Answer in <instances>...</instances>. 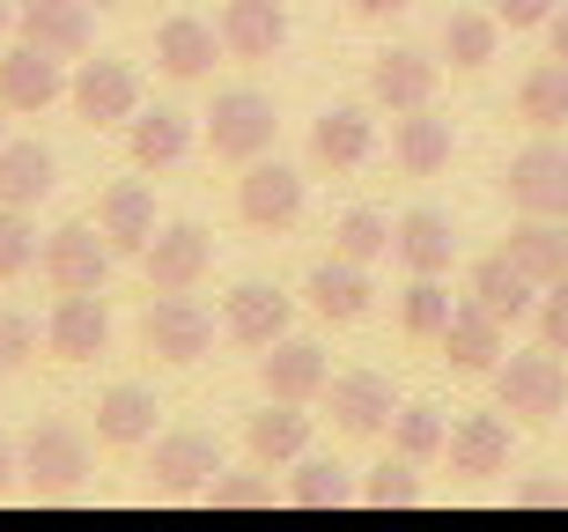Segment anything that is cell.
Wrapping results in <instances>:
<instances>
[{"mask_svg": "<svg viewBox=\"0 0 568 532\" xmlns=\"http://www.w3.org/2000/svg\"><path fill=\"white\" fill-rule=\"evenodd\" d=\"M495 400H503V414H517V422H554V414L568 406L561 355H554L547 341L503 355V362H495Z\"/></svg>", "mask_w": 568, "mask_h": 532, "instance_id": "6da1fadb", "label": "cell"}, {"mask_svg": "<svg viewBox=\"0 0 568 532\" xmlns=\"http://www.w3.org/2000/svg\"><path fill=\"white\" fill-rule=\"evenodd\" d=\"M141 348L155 362H200L214 348V311L192 303V289H155V303L141 311Z\"/></svg>", "mask_w": 568, "mask_h": 532, "instance_id": "7a4b0ae2", "label": "cell"}, {"mask_svg": "<svg viewBox=\"0 0 568 532\" xmlns=\"http://www.w3.org/2000/svg\"><path fill=\"white\" fill-rule=\"evenodd\" d=\"M274 97H258V89H222L207 111V149L222 163H258V155L274 149Z\"/></svg>", "mask_w": 568, "mask_h": 532, "instance_id": "3957f363", "label": "cell"}, {"mask_svg": "<svg viewBox=\"0 0 568 532\" xmlns=\"http://www.w3.org/2000/svg\"><path fill=\"white\" fill-rule=\"evenodd\" d=\"M111 259H119V252L104 244V230H97V222H67V230L44 237L38 267H44V281H52L60 297H82V289H97V297H104Z\"/></svg>", "mask_w": 568, "mask_h": 532, "instance_id": "277c9868", "label": "cell"}, {"mask_svg": "<svg viewBox=\"0 0 568 532\" xmlns=\"http://www.w3.org/2000/svg\"><path fill=\"white\" fill-rule=\"evenodd\" d=\"M509 208L517 214H554V222H568V149L561 141H531V149L509 155Z\"/></svg>", "mask_w": 568, "mask_h": 532, "instance_id": "5b68a950", "label": "cell"}, {"mask_svg": "<svg viewBox=\"0 0 568 532\" xmlns=\"http://www.w3.org/2000/svg\"><path fill=\"white\" fill-rule=\"evenodd\" d=\"M303 171H288V163H244V178H236V214L252 222V230H266V237H281V230H295L303 222Z\"/></svg>", "mask_w": 568, "mask_h": 532, "instance_id": "8992f818", "label": "cell"}, {"mask_svg": "<svg viewBox=\"0 0 568 532\" xmlns=\"http://www.w3.org/2000/svg\"><path fill=\"white\" fill-rule=\"evenodd\" d=\"M67 104L89 127H126L133 111H141V74L126 60H82L67 74Z\"/></svg>", "mask_w": 568, "mask_h": 532, "instance_id": "52a82bcc", "label": "cell"}, {"mask_svg": "<svg viewBox=\"0 0 568 532\" xmlns=\"http://www.w3.org/2000/svg\"><path fill=\"white\" fill-rule=\"evenodd\" d=\"M207 267H214V237L200 230V222H163V230L148 237V252H141L148 289H200Z\"/></svg>", "mask_w": 568, "mask_h": 532, "instance_id": "ba28073f", "label": "cell"}, {"mask_svg": "<svg viewBox=\"0 0 568 532\" xmlns=\"http://www.w3.org/2000/svg\"><path fill=\"white\" fill-rule=\"evenodd\" d=\"M22 473H30V489H38V495H74V489H82V473H89L82 429L38 422L30 436H22Z\"/></svg>", "mask_w": 568, "mask_h": 532, "instance_id": "9c48e42d", "label": "cell"}, {"mask_svg": "<svg viewBox=\"0 0 568 532\" xmlns=\"http://www.w3.org/2000/svg\"><path fill=\"white\" fill-rule=\"evenodd\" d=\"M325 414H333L339 436H384L399 414V392L377 370H347V378H325Z\"/></svg>", "mask_w": 568, "mask_h": 532, "instance_id": "30bf717a", "label": "cell"}, {"mask_svg": "<svg viewBox=\"0 0 568 532\" xmlns=\"http://www.w3.org/2000/svg\"><path fill=\"white\" fill-rule=\"evenodd\" d=\"M67 97V60H52L44 44H8L0 52V104L22 111V119H38Z\"/></svg>", "mask_w": 568, "mask_h": 532, "instance_id": "8fae6325", "label": "cell"}, {"mask_svg": "<svg viewBox=\"0 0 568 532\" xmlns=\"http://www.w3.org/2000/svg\"><path fill=\"white\" fill-rule=\"evenodd\" d=\"M16 30H22V44H44L52 60H82L97 44L89 0H16Z\"/></svg>", "mask_w": 568, "mask_h": 532, "instance_id": "7c38bea8", "label": "cell"}, {"mask_svg": "<svg viewBox=\"0 0 568 532\" xmlns=\"http://www.w3.org/2000/svg\"><path fill=\"white\" fill-rule=\"evenodd\" d=\"M44 348H52V362H97L111 348V311L97 289H82V297H60L52 303V319H44Z\"/></svg>", "mask_w": 568, "mask_h": 532, "instance_id": "4fadbf2b", "label": "cell"}, {"mask_svg": "<svg viewBox=\"0 0 568 532\" xmlns=\"http://www.w3.org/2000/svg\"><path fill=\"white\" fill-rule=\"evenodd\" d=\"M369 155H377V119H369L362 104L317 111V127H311V163H317V171L347 178V171H362Z\"/></svg>", "mask_w": 568, "mask_h": 532, "instance_id": "5bb4252c", "label": "cell"}, {"mask_svg": "<svg viewBox=\"0 0 568 532\" xmlns=\"http://www.w3.org/2000/svg\"><path fill=\"white\" fill-rule=\"evenodd\" d=\"M436 89H443V60H428V52H406V44L377 52V67H369V97H377L392 119H399V111L436 104Z\"/></svg>", "mask_w": 568, "mask_h": 532, "instance_id": "9a60e30c", "label": "cell"}, {"mask_svg": "<svg viewBox=\"0 0 568 532\" xmlns=\"http://www.w3.org/2000/svg\"><path fill=\"white\" fill-rule=\"evenodd\" d=\"M155 489H178V495L222 489V444H214L207 429H170V436H155Z\"/></svg>", "mask_w": 568, "mask_h": 532, "instance_id": "2e32d148", "label": "cell"}, {"mask_svg": "<svg viewBox=\"0 0 568 532\" xmlns=\"http://www.w3.org/2000/svg\"><path fill=\"white\" fill-rule=\"evenodd\" d=\"M325 378H333L325 348L295 341V333H281V341L258 355V384H266V400H303V406H311L317 392H325Z\"/></svg>", "mask_w": 568, "mask_h": 532, "instance_id": "e0dca14e", "label": "cell"}, {"mask_svg": "<svg viewBox=\"0 0 568 532\" xmlns=\"http://www.w3.org/2000/svg\"><path fill=\"white\" fill-rule=\"evenodd\" d=\"M222 52H230V44H222V30H214V22H200V16L155 22V67H163L170 82H207Z\"/></svg>", "mask_w": 568, "mask_h": 532, "instance_id": "ac0fdd59", "label": "cell"}, {"mask_svg": "<svg viewBox=\"0 0 568 532\" xmlns=\"http://www.w3.org/2000/svg\"><path fill=\"white\" fill-rule=\"evenodd\" d=\"M443 355H450V370H495V362L509 355V341H503V319L487 311L480 297H465V303H450V319H443Z\"/></svg>", "mask_w": 568, "mask_h": 532, "instance_id": "d6986e66", "label": "cell"}, {"mask_svg": "<svg viewBox=\"0 0 568 532\" xmlns=\"http://www.w3.org/2000/svg\"><path fill=\"white\" fill-rule=\"evenodd\" d=\"M97 230H104V244L119 259H141L148 237L163 230V222H155V192H148L141 178H119V185L97 200Z\"/></svg>", "mask_w": 568, "mask_h": 532, "instance_id": "ffe728a7", "label": "cell"}, {"mask_svg": "<svg viewBox=\"0 0 568 532\" xmlns=\"http://www.w3.org/2000/svg\"><path fill=\"white\" fill-rule=\"evenodd\" d=\"M303 297H311L317 319H333V325H355L362 311H369V297H377V281H369V267L362 259H317L311 281H303Z\"/></svg>", "mask_w": 568, "mask_h": 532, "instance_id": "44dd1931", "label": "cell"}, {"mask_svg": "<svg viewBox=\"0 0 568 532\" xmlns=\"http://www.w3.org/2000/svg\"><path fill=\"white\" fill-rule=\"evenodd\" d=\"M126 155H133V171H178L192 155V111H133L126 119Z\"/></svg>", "mask_w": 568, "mask_h": 532, "instance_id": "7402d4cb", "label": "cell"}, {"mask_svg": "<svg viewBox=\"0 0 568 532\" xmlns=\"http://www.w3.org/2000/svg\"><path fill=\"white\" fill-rule=\"evenodd\" d=\"M450 149H458V133H450V119H436V104L399 111V127H392V163H399L406 178L450 171Z\"/></svg>", "mask_w": 568, "mask_h": 532, "instance_id": "603a6c76", "label": "cell"}, {"mask_svg": "<svg viewBox=\"0 0 568 532\" xmlns=\"http://www.w3.org/2000/svg\"><path fill=\"white\" fill-rule=\"evenodd\" d=\"M222 44H230L236 60H274L281 44H288V8L281 0H222Z\"/></svg>", "mask_w": 568, "mask_h": 532, "instance_id": "cb8c5ba5", "label": "cell"}, {"mask_svg": "<svg viewBox=\"0 0 568 532\" xmlns=\"http://www.w3.org/2000/svg\"><path fill=\"white\" fill-rule=\"evenodd\" d=\"M155 392L148 384H111V392H97V444L111 451H141L155 444Z\"/></svg>", "mask_w": 568, "mask_h": 532, "instance_id": "d4e9b609", "label": "cell"}, {"mask_svg": "<svg viewBox=\"0 0 568 532\" xmlns=\"http://www.w3.org/2000/svg\"><path fill=\"white\" fill-rule=\"evenodd\" d=\"M295 303L281 297V289H266V281H244V289H230V311H222V333L244 348H274L281 333H288Z\"/></svg>", "mask_w": 568, "mask_h": 532, "instance_id": "484cf974", "label": "cell"}, {"mask_svg": "<svg viewBox=\"0 0 568 532\" xmlns=\"http://www.w3.org/2000/svg\"><path fill=\"white\" fill-rule=\"evenodd\" d=\"M392 252L406 259V274H450V259H458L450 214H436V208H406L399 222H392Z\"/></svg>", "mask_w": 568, "mask_h": 532, "instance_id": "4316f807", "label": "cell"}, {"mask_svg": "<svg viewBox=\"0 0 568 532\" xmlns=\"http://www.w3.org/2000/svg\"><path fill=\"white\" fill-rule=\"evenodd\" d=\"M443 459H450V473H465V481H495V473L509 466V422L503 414H465V422L450 429Z\"/></svg>", "mask_w": 568, "mask_h": 532, "instance_id": "83f0119b", "label": "cell"}, {"mask_svg": "<svg viewBox=\"0 0 568 532\" xmlns=\"http://www.w3.org/2000/svg\"><path fill=\"white\" fill-rule=\"evenodd\" d=\"M244 444H252L258 466H295V459L311 451V414H303V400H266V414H252V429H244Z\"/></svg>", "mask_w": 568, "mask_h": 532, "instance_id": "f1b7e54d", "label": "cell"}, {"mask_svg": "<svg viewBox=\"0 0 568 532\" xmlns=\"http://www.w3.org/2000/svg\"><path fill=\"white\" fill-rule=\"evenodd\" d=\"M503 252L517 259L539 289H547V281H568V222H554V214H517V230H509Z\"/></svg>", "mask_w": 568, "mask_h": 532, "instance_id": "f546056e", "label": "cell"}, {"mask_svg": "<svg viewBox=\"0 0 568 532\" xmlns=\"http://www.w3.org/2000/svg\"><path fill=\"white\" fill-rule=\"evenodd\" d=\"M473 297H480L503 325H517V319H531V311H539V281H531L509 252H487L480 267H473Z\"/></svg>", "mask_w": 568, "mask_h": 532, "instance_id": "4dcf8cb0", "label": "cell"}, {"mask_svg": "<svg viewBox=\"0 0 568 532\" xmlns=\"http://www.w3.org/2000/svg\"><path fill=\"white\" fill-rule=\"evenodd\" d=\"M60 185V163L38 141H0V208H38Z\"/></svg>", "mask_w": 568, "mask_h": 532, "instance_id": "1f68e13d", "label": "cell"}, {"mask_svg": "<svg viewBox=\"0 0 568 532\" xmlns=\"http://www.w3.org/2000/svg\"><path fill=\"white\" fill-rule=\"evenodd\" d=\"M517 119L539 127V133L568 127V60H539L525 82H517Z\"/></svg>", "mask_w": 568, "mask_h": 532, "instance_id": "d6a6232c", "label": "cell"}, {"mask_svg": "<svg viewBox=\"0 0 568 532\" xmlns=\"http://www.w3.org/2000/svg\"><path fill=\"white\" fill-rule=\"evenodd\" d=\"M495 44H503V22H495V8H458V16L443 22V60L458 67V74H480L487 60H495Z\"/></svg>", "mask_w": 568, "mask_h": 532, "instance_id": "836d02e7", "label": "cell"}, {"mask_svg": "<svg viewBox=\"0 0 568 532\" xmlns=\"http://www.w3.org/2000/svg\"><path fill=\"white\" fill-rule=\"evenodd\" d=\"M443 444H450V422H443V406L399 400V414H392V451H399V459H414V466H428V459H443Z\"/></svg>", "mask_w": 568, "mask_h": 532, "instance_id": "e575fe53", "label": "cell"}, {"mask_svg": "<svg viewBox=\"0 0 568 532\" xmlns=\"http://www.w3.org/2000/svg\"><path fill=\"white\" fill-rule=\"evenodd\" d=\"M333 252L339 259H362V267L384 259V252H392V214H384V208H347L333 222Z\"/></svg>", "mask_w": 568, "mask_h": 532, "instance_id": "d590c367", "label": "cell"}, {"mask_svg": "<svg viewBox=\"0 0 568 532\" xmlns=\"http://www.w3.org/2000/svg\"><path fill=\"white\" fill-rule=\"evenodd\" d=\"M443 319H450V289H443V274H414L399 297V325L414 333V341H436Z\"/></svg>", "mask_w": 568, "mask_h": 532, "instance_id": "8d00e7d4", "label": "cell"}, {"mask_svg": "<svg viewBox=\"0 0 568 532\" xmlns=\"http://www.w3.org/2000/svg\"><path fill=\"white\" fill-rule=\"evenodd\" d=\"M355 495V481H347V466L339 459H295V503H311V511H325V503H347Z\"/></svg>", "mask_w": 568, "mask_h": 532, "instance_id": "74e56055", "label": "cell"}, {"mask_svg": "<svg viewBox=\"0 0 568 532\" xmlns=\"http://www.w3.org/2000/svg\"><path fill=\"white\" fill-rule=\"evenodd\" d=\"M38 222H30V208H0V281H22L30 267H38Z\"/></svg>", "mask_w": 568, "mask_h": 532, "instance_id": "f35d334b", "label": "cell"}, {"mask_svg": "<svg viewBox=\"0 0 568 532\" xmlns=\"http://www.w3.org/2000/svg\"><path fill=\"white\" fill-rule=\"evenodd\" d=\"M30 355H38V325L0 303V378H8V370H22Z\"/></svg>", "mask_w": 568, "mask_h": 532, "instance_id": "ab89813d", "label": "cell"}, {"mask_svg": "<svg viewBox=\"0 0 568 532\" xmlns=\"http://www.w3.org/2000/svg\"><path fill=\"white\" fill-rule=\"evenodd\" d=\"M531 319H539V341H547L554 355H568V281H547V289H539V311H531Z\"/></svg>", "mask_w": 568, "mask_h": 532, "instance_id": "60d3db41", "label": "cell"}, {"mask_svg": "<svg viewBox=\"0 0 568 532\" xmlns=\"http://www.w3.org/2000/svg\"><path fill=\"white\" fill-rule=\"evenodd\" d=\"M369 495H377V503H414V495H422V481H414V459H399V451H392V459L369 473Z\"/></svg>", "mask_w": 568, "mask_h": 532, "instance_id": "b9f144b4", "label": "cell"}, {"mask_svg": "<svg viewBox=\"0 0 568 532\" xmlns=\"http://www.w3.org/2000/svg\"><path fill=\"white\" fill-rule=\"evenodd\" d=\"M554 8L561 0H495V22H509V30H547Z\"/></svg>", "mask_w": 568, "mask_h": 532, "instance_id": "7bdbcfd3", "label": "cell"}, {"mask_svg": "<svg viewBox=\"0 0 568 532\" xmlns=\"http://www.w3.org/2000/svg\"><path fill=\"white\" fill-rule=\"evenodd\" d=\"M347 8H355V16H369V22H392V16H406L414 0H347Z\"/></svg>", "mask_w": 568, "mask_h": 532, "instance_id": "ee69618b", "label": "cell"}, {"mask_svg": "<svg viewBox=\"0 0 568 532\" xmlns=\"http://www.w3.org/2000/svg\"><path fill=\"white\" fill-rule=\"evenodd\" d=\"M547 52H554V60H568V0L547 16Z\"/></svg>", "mask_w": 568, "mask_h": 532, "instance_id": "f6af8a7d", "label": "cell"}, {"mask_svg": "<svg viewBox=\"0 0 568 532\" xmlns=\"http://www.w3.org/2000/svg\"><path fill=\"white\" fill-rule=\"evenodd\" d=\"M16 473H22V451H16V444H8V436H0V495L16 489Z\"/></svg>", "mask_w": 568, "mask_h": 532, "instance_id": "bcb514c9", "label": "cell"}, {"mask_svg": "<svg viewBox=\"0 0 568 532\" xmlns=\"http://www.w3.org/2000/svg\"><path fill=\"white\" fill-rule=\"evenodd\" d=\"M8 30H16V8H8V0H0V38H8Z\"/></svg>", "mask_w": 568, "mask_h": 532, "instance_id": "7dc6e473", "label": "cell"}, {"mask_svg": "<svg viewBox=\"0 0 568 532\" xmlns=\"http://www.w3.org/2000/svg\"><path fill=\"white\" fill-rule=\"evenodd\" d=\"M0 141H8V104H0Z\"/></svg>", "mask_w": 568, "mask_h": 532, "instance_id": "c3c4849f", "label": "cell"}, {"mask_svg": "<svg viewBox=\"0 0 568 532\" xmlns=\"http://www.w3.org/2000/svg\"><path fill=\"white\" fill-rule=\"evenodd\" d=\"M89 8H119V0H89Z\"/></svg>", "mask_w": 568, "mask_h": 532, "instance_id": "681fc988", "label": "cell"}]
</instances>
